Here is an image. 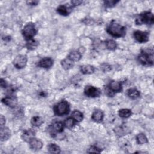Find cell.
Wrapping results in <instances>:
<instances>
[{"label": "cell", "instance_id": "d6986e66", "mask_svg": "<svg viewBox=\"0 0 154 154\" xmlns=\"http://www.w3.org/2000/svg\"><path fill=\"white\" fill-rule=\"evenodd\" d=\"M94 67L91 65H83L81 66L80 70L82 74L84 75H90L94 72Z\"/></svg>", "mask_w": 154, "mask_h": 154}, {"label": "cell", "instance_id": "d4e9b609", "mask_svg": "<svg viewBox=\"0 0 154 154\" xmlns=\"http://www.w3.org/2000/svg\"><path fill=\"white\" fill-rule=\"evenodd\" d=\"M119 116L122 118H128L132 115V111L131 109L123 108L119 111Z\"/></svg>", "mask_w": 154, "mask_h": 154}, {"label": "cell", "instance_id": "277c9868", "mask_svg": "<svg viewBox=\"0 0 154 154\" xmlns=\"http://www.w3.org/2000/svg\"><path fill=\"white\" fill-rule=\"evenodd\" d=\"M54 111L55 114L58 116L66 115L70 111L69 103L66 100H63L54 106Z\"/></svg>", "mask_w": 154, "mask_h": 154}, {"label": "cell", "instance_id": "d590c367", "mask_svg": "<svg viewBox=\"0 0 154 154\" xmlns=\"http://www.w3.org/2000/svg\"><path fill=\"white\" fill-rule=\"evenodd\" d=\"M39 2L38 1H27V4H28L29 5H37V4Z\"/></svg>", "mask_w": 154, "mask_h": 154}, {"label": "cell", "instance_id": "4316f807", "mask_svg": "<svg viewBox=\"0 0 154 154\" xmlns=\"http://www.w3.org/2000/svg\"><path fill=\"white\" fill-rule=\"evenodd\" d=\"M72 116L73 119L77 122H80L83 120V114L78 110L73 111Z\"/></svg>", "mask_w": 154, "mask_h": 154}, {"label": "cell", "instance_id": "44dd1931", "mask_svg": "<svg viewBox=\"0 0 154 154\" xmlns=\"http://www.w3.org/2000/svg\"><path fill=\"white\" fill-rule=\"evenodd\" d=\"M64 126V125L63 122H61L60 121L55 122L52 125V130H54V131H55L57 132L60 133V132H63Z\"/></svg>", "mask_w": 154, "mask_h": 154}, {"label": "cell", "instance_id": "7402d4cb", "mask_svg": "<svg viewBox=\"0 0 154 154\" xmlns=\"http://www.w3.org/2000/svg\"><path fill=\"white\" fill-rule=\"evenodd\" d=\"M38 42L34 38L27 40V42L26 43V47L29 50L35 49L38 46Z\"/></svg>", "mask_w": 154, "mask_h": 154}, {"label": "cell", "instance_id": "9a60e30c", "mask_svg": "<svg viewBox=\"0 0 154 154\" xmlns=\"http://www.w3.org/2000/svg\"><path fill=\"white\" fill-rule=\"evenodd\" d=\"M11 135V132L7 127H1L0 138L1 141H5L9 138Z\"/></svg>", "mask_w": 154, "mask_h": 154}, {"label": "cell", "instance_id": "4fadbf2b", "mask_svg": "<svg viewBox=\"0 0 154 154\" xmlns=\"http://www.w3.org/2000/svg\"><path fill=\"white\" fill-rule=\"evenodd\" d=\"M108 87L114 93L120 92L122 90V85L121 82L116 81H112L109 83V86Z\"/></svg>", "mask_w": 154, "mask_h": 154}, {"label": "cell", "instance_id": "4dcf8cb0", "mask_svg": "<svg viewBox=\"0 0 154 154\" xmlns=\"http://www.w3.org/2000/svg\"><path fill=\"white\" fill-rule=\"evenodd\" d=\"M101 151H102V150L100 148H99V147H96L95 146H91L89 148V149L88 150L87 152H88V153H99L101 152Z\"/></svg>", "mask_w": 154, "mask_h": 154}, {"label": "cell", "instance_id": "603a6c76", "mask_svg": "<svg viewBox=\"0 0 154 154\" xmlns=\"http://www.w3.org/2000/svg\"><path fill=\"white\" fill-rule=\"evenodd\" d=\"M48 151L51 153H60L61 152L60 147L55 143H51L48 146Z\"/></svg>", "mask_w": 154, "mask_h": 154}, {"label": "cell", "instance_id": "484cf974", "mask_svg": "<svg viewBox=\"0 0 154 154\" xmlns=\"http://www.w3.org/2000/svg\"><path fill=\"white\" fill-rule=\"evenodd\" d=\"M136 140L137 143L139 144H143L148 142L147 138L143 133H140L136 136Z\"/></svg>", "mask_w": 154, "mask_h": 154}, {"label": "cell", "instance_id": "1f68e13d", "mask_svg": "<svg viewBox=\"0 0 154 154\" xmlns=\"http://www.w3.org/2000/svg\"><path fill=\"white\" fill-rule=\"evenodd\" d=\"M100 69L103 71V72H108L111 69V66L108 64H106V63H103L101 65V67Z\"/></svg>", "mask_w": 154, "mask_h": 154}, {"label": "cell", "instance_id": "2e32d148", "mask_svg": "<svg viewBox=\"0 0 154 154\" xmlns=\"http://www.w3.org/2000/svg\"><path fill=\"white\" fill-rule=\"evenodd\" d=\"M61 65L64 70H67L73 67L74 61H73L72 60L69 59L68 57H67L66 58H64V60H61Z\"/></svg>", "mask_w": 154, "mask_h": 154}, {"label": "cell", "instance_id": "3957f363", "mask_svg": "<svg viewBox=\"0 0 154 154\" xmlns=\"http://www.w3.org/2000/svg\"><path fill=\"white\" fill-rule=\"evenodd\" d=\"M154 22V16L151 11H144L136 17L135 23L137 25H152Z\"/></svg>", "mask_w": 154, "mask_h": 154}, {"label": "cell", "instance_id": "e0dca14e", "mask_svg": "<svg viewBox=\"0 0 154 154\" xmlns=\"http://www.w3.org/2000/svg\"><path fill=\"white\" fill-rule=\"evenodd\" d=\"M126 95L132 99H136L140 96V91L135 88H129L126 90Z\"/></svg>", "mask_w": 154, "mask_h": 154}, {"label": "cell", "instance_id": "7c38bea8", "mask_svg": "<svg viewBox=\"0 0 154 154\" xmlns=\"http://www.w3.org/2000/svg\"><path fill=\"white\" fill-rule=\"evenodd\" d=\"M29 144L31 149L34 150H39L43 147V143L39 139L35 138V137L32 138L29 141Z\"/></svg>", "mask_w": 154, "mask_h": 154}, {"label": "cell", "instance_id": "ffe728a7", "mask_svg": "<svg viewBox=\"0 0 154 154\" xmlns=\"http://www.w3.org/2000/svg\"><path fill=\"white\" fill-rule=\"evenodd\" d=\"M69 59L72 60L73 61H78L81 60L82 57V55L80 52L78 51H73L69 53L68 57Z\"/></svg>", "mask_w": 154, "mask_h": 154}, {"label": "cell", "instance_id": "5bb4252c", "mask_svg": "<svg viewBox=\"0 0 154 154\" xmlns=\"http://www.w3.org/2000/svg\"><path fill=\"white\" fill-rule=\"evenodd\" d=\"M34 135H35V132L32 129H29L25 130L23 131L22 135V138L23 141L29 143V141L32 138L34 137Z\"/></svg>", "mask_w": 154, "mask_h": 154}, {"label": "cell", "instance_id": "d6a6232c", "mask_svg": "<svg viewBox=\"0 0 154 154\" xmlns=\"http://www.w3.org/2000/svg\"><path fill=\"white\" fill-rule=\"evenodd\" d=\"M0 85L2 88H6L7 87V81L4 79L3 78H1L0 80Z\"/></svg>", "mask_w": 154, "mask_h": 154}, {"label": "cell", "instance_id": "8992f818", "mask_svg": "<svg viewBox=\"0 0 154 154\" xmlns=\"http://www.w3.org/2000/svg\"><path fill=\"white\" fill-rule=\"evenodd\" d=\"M27 61L28 58L25 55H18L13 60V63L16 68L21 69L26 66Z\"/></svg>", "mask_w": 154, "mask_h": 154}, {"label": "cell", "instance_id": "836d02e7", "mask_svg": "<svg viewBox=\"0 0 154 154\" xmlns=\"http://www.w3.org/2000/svg\"><path fill=\"white\" fill-rule=\"evenodd\" d=\"M82 1H79V0H74V1H71V3H72V6L73 5V7L75 6H76V5H80L81 4H82Z\"/></svg>", "mask_w": 154, "mask_h": 154}, {"label": "cell", "instance_id": "f546056e", "mask_svg": "<svg viewBox=\"0 0 154 154\" xmlns=\"http://www.w3.org/2000/svg\"><path fill=\"white\" fill-rule=\"evenodd\" d=\"M119 1H114V0H108V1H105L103 2L104 5L106 7L108 8H112L114 7Z\"/></svg>", "mask_w": 154, "mask_h": 154}, {"label": "cell", "instance_id": "9c48e42d", "mask_svg": "<svg viewBox=\"0 0 154 154\" xmlns=\"http://www.w3.org/2000/svg\"><path fill=\"white\" fill-rule=\"evenodd\" d=\"M2 102L10 108L16 107L18 103L17 98L13 95H8L4 97L2 99Z\"/></svg>", "mask_w": 154, "mask_h": 154}, {"label": "cell", "instance_id": "f1b7e54d", "mask_svg": "<svg viewBox=\"0 0 154 154\" xmlns=\"http://www.w3.org/2000/svg\"><path fill=\"white\" fill-rule=\"evenodd\" d=\"M75 124V120L73 119V117H69L66 119L64 122V126L68 129L72 128Z\"/></svg>", "mask_w": 154, "mask_h": 154}, {"label": "cell", "instance_id": "5b68a950", "mask_svg": "<svg viewBox=\"0 0 154 154\" xmlns=\"http://www.w3.org/2000/svg\"><path fill=\"white\" fill-rule=\"evenodd\" d=\"M37 32V30L35 25L33 23L29 22L25 25L22 29V33L23 37L27 41L33 38V37L35 35Z\"/></svg>", "mask_w": 154, "mask_h": 154}, {"label": "cell", "instance_id": "6da1fadb", "mask_svg": "<svg viewBox=\"0 0 154 154\" xmlns=\"http://www.w3.org/2000/svg\"><path fill=\"white\" fill-rule=\"evenodd\" d=\"M106 32L114 37H123L126 35L125 26L119 24L115 20H112L106 28Z\"/></svg>", "mask_w": 154, "mask_h": 154}, {"label": "cell", "instance_id": "ba28073f", "mask_svg": "<svg viewBox=\"0 0 154 154\" xmlns=\"http://www.w3.org/2000/svg\"><path fill=\"white\" fill-rule=\"evenodd\" d=\"M84 94L90 97H96L100 96L101 91L97 87L92 85H87L84 88Z\"/></svg>", "mask_w": 154, "mask_h": 154}, {"label": "cell", "instance_id": "8fae6325", "mask_svg": "<svg viewBox=\"0 0 154 154\" xmlns=\"http://www.w3.org/2000/svg\"><path fill=\"white\" fill-rule=\"evenodd\" d=\"M72 10V6H66L65 4L59 5L57 8V11L61 16H68Z\"/></svg>", "mask_w": 154, "mask_h": 154}, {"label": "cell", "instance_id": "ac0fdd59", "mask_svg": "<svg viewBox=\"0 0 154 154\" xmlns=\"http://www.w3.org/2000/svg\"><path fill=\"white\" fill-rule=\"evenodd\" d=\"M103 113L100 110H95L92 115H91V119L96 122H100L103 120Z\"/></svg>", "mask_w": 154, "mask_h": 154}, {"label": "cell", "instance_id": "83f0119b", "mask_svg": "<svg viewBox=\"0 0 154 154\" xmlns=\"http://www.w3.org/2000/svg\"><path fill=\"white\" fill-rule=\"evenodd\" d=\"M105 45L106 47L108 49L111 50V51H114L117 48V43L116 41L113 40H108L105 42Z\"/></svg>", "mask_w": 154, "mask_h": 154}, {"label": "cell", "instance_id": "30bf717a", "mask_svg": "<svg viewBox=\"0 0 154 154\" xmlns=\"http://www.w3.org/2000/svg\"><path fill=\"white\" fill-rule=\"evenodd\" d=\"M54 60L50 57H45L41 59L38 63V66L40 67L49 69L52 66Z\"/></svg>", "mask_w": 154, "mask_h": 154}, {"label": "cell", "instance_id": "7a4b0ae2", "mask_svg": "<svg viewBox=\"0 0 154 154\" xmlns=\"http://www.w3.org/2000/svg\"><path fill=\"white\" fill-rule=\"evenodd\" d=\"M153 50L149 48L142 50L138 57V61L142 65L147 66H153Z\"/></svg>", "mask_w": 154, "mask_h": 154}, {"label": "cell", "instance_id": "52a82bcc", "mask_svg": "<svg viewBox=\"0 0 154 154\" xmlns=\"http://www.w3.org/2000/svg\"><path fill=\"white\" fill-rule=\"evenodd\" d=\"M134 38L139 43H143L149 41V34L146 31H135L133 34Z\"/></svg>", "mask_w": 154, "mask_h": 154}, {"label": "cell", "instance_id": "cb8c5ba5", "mask_svg": "<svg viewBox=\"0 0 154 154\" xmlns=\"http://www.w3.org/2000/svg\"><path fill=\"white\" fill-rule=\"evenodd\" d=\"M31 123L34 126H40L43 123V120L40 116H34L31 120Z\"/></svg>", "mask_w": 154, "mask_h": 154}, {"label": "cell", "instance_id": "e575fe53", "mask_svg": "<svg viewBox=\"0 0 154 154\" xmlns=\"http://www.w3.org/2000/svg\"><path fill=\"white\" fill-rule=\"evenodd\" d=\"M5 123V117H4L2 115H1V116H0V124H1V127L4 126Z\"/></svg>", "mask_w": 154, "mask_h": 154}]
</instances>
